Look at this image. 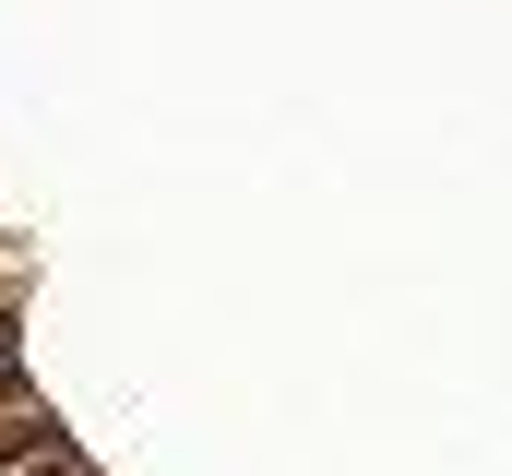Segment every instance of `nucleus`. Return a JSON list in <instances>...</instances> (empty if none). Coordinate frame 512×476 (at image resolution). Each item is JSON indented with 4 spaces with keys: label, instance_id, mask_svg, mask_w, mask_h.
Masks as SVG:
<instances>
[{
    "label": "nucleus",
    "instance_id": "nucleus-1",
    "mask_svg": "<svg viewBox=\"0 0 512 476\" xmlns=\"http://www.w3.org/2000/svg\"><path fill=\"white\" fill-rule=\"evenodd\" d=\"M12 369H24V346H12V310H0V393H12Z\"/></svg>",
    "mask_w": 512,
    "mask_h": 476
},
{
    "label": "nucleus",
    "instance_id": "nucleus-2",
    "mask_svg": "<svg viewBox=\"0 0 512 476\" xmlns=\"http://www.w3.org/2000/svg\"><path fill=\"white\" fill-rule=\"evenodd\" d=\"M24 476H96V465H72V453H36V465H24Z\"/></svg>",
    "mask_w": 512,
    "mask_h": 476
}]
</instances>
